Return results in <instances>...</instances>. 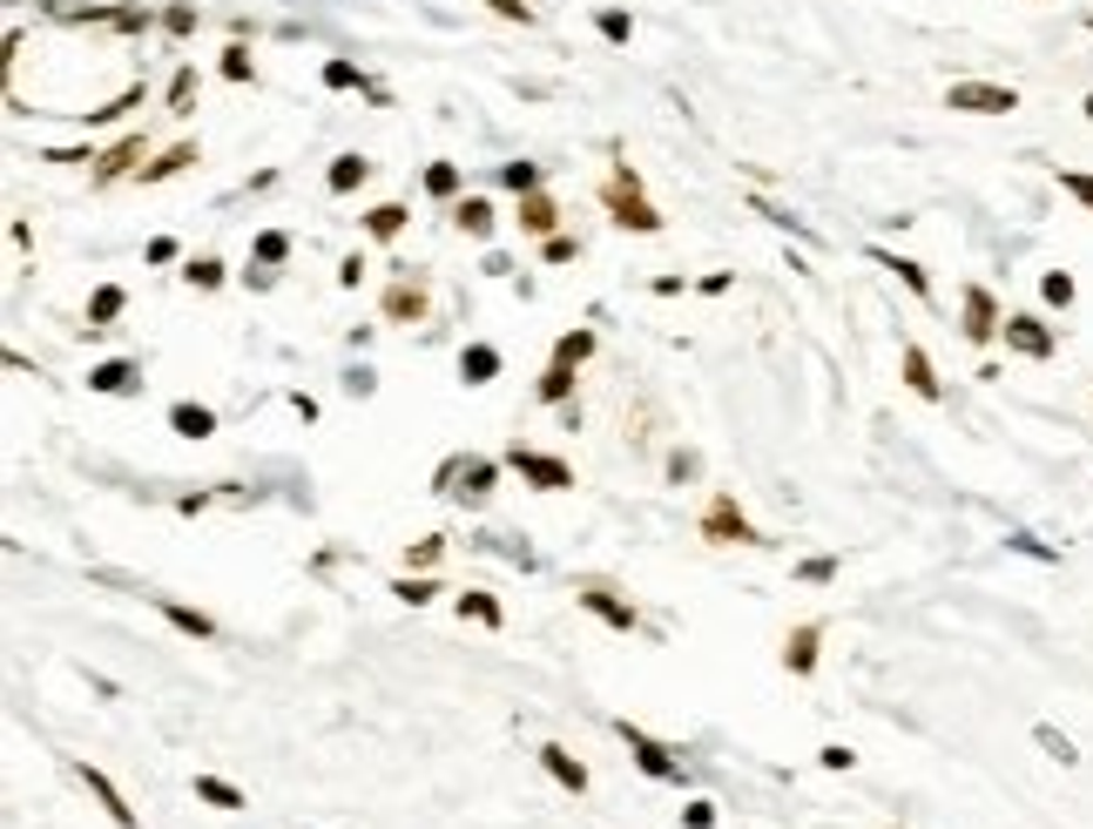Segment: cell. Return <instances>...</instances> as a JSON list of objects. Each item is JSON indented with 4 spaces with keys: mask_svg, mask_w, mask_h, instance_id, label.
Returning a JSON list of instances; mask_svg holds the SVG:
<instances>
[{
    "mask_svg": "<svg viewBox=\"0 0 1093 829\" xmlns=\"http://www.w3.org/2000/svg\"><path fill=\"white\" fill-rule=\"evenodd\" d=\"M1086 27H1093V14H1086Z\"/></svg>",
    "mask_w": 1093,
    "mask_h": 829,
    "instance_id": "60",
    "label": "cell"
},
{
    "mask_svg": "<svg viewBox=\"0 0 1093 829\" xmlns=\"http://www.w3.org/2000/svg\"><path fill=\"white\" fill-rule=\"evenodd\" d=\"M514 223H520V236H554V229H561V203H554L546 189H533V196H520Z\"/></svg>",
    "mask_w": 1093,
    "mask_h": 829,
    "instance_id": "21",
    "label": "cell"
},
{
    "mask_svg": "<svg viewBox=\"0 0 1093 829\" xmlns=\"http://www.w3.org/2000/svg\"><path fill=\"white\" fill-rule=\"evenodd\" d=\"M574 607H588L601 627H614V635H642V607L621 594V587H608V580H580L574 587Z\"/></svg>",
    "mask_w": 1093,
    "mask_h": 829,
    "instance_id": "5",
    "label": "cell"
},
{
    "mask_svg": "<svg viewBox=\"0 0 1093 829\" xmlns=\"http://www.w3.org/2000/svg\"><path fill=\"white\" fill-rule=\"evenodd\" d=\"M74 775H82V789H89V796L108 809V822H115V829H136V809H129V796H122V789H115V782H108L95 762H74Z\"/></svg>",
    "mask_w": 1093,
    "mask_h": 829,
    "instance_id": "16",
    "label": "cell"
},
{
    "mask_svg": "<svg viewBox=\"0 0 1093 829\" xmlns=\"http://www.w3.org/2000/svg\"><path fill=\"white\" fill-rule=\"evenodd\" d=\"M865 257H871L878 270H891V276H897V284H905V291H912L918 304H931V276H925V263H912V257H897V250H884V244H871Z\"/></svg>",
    "mask_w": 1093,
    "mask_h": 829,
    "instance_id": "19",
    "label": "cell"
},
{
    "mask_svg": "<svg viewBox=\"0 0 1093 829\" xmlns=\"http://www.w3.org/2000/svg\"><path fill=\"white\" fill-rule=\"evenodd\" d=\"M1033 742H1039V748H1046V756L1060 762V769H1073V762H1080V748H1073L1060 729H1053V722H1039V729H1033Z\"/></svg>",
    "mask_w": 1093,
    "mask_h": 829,
    "instance_id": "43",
    "label": "cell"
},
{
    "mask_svg": "<svg viewBox=\"0 0 1093 829\" xmlns=\"http://www.w3.org/2000/svg\"><path fill=\"white\" fill-rule=\"evenodd\" d=\"M500 189L533 196V189H546V169H540V163H500Z\"/></svg>",
    "mask_w": 1093,
    "mask_h": 829,
    "instance_id": "40",
    "label": "cell"
},
{
    "mask_svg": "<svg viewBox=\"0 0 1093 829\" xmlns=\"http://www.w3.org/2000/svg\"><path fill=\"white\" fill-rule=\"evenodd\" d=\"M682 822H689V829H716V803H709V796H695V803L682 809Z\"/></svg>",
    "mask_w": 1093,
    "mask_h": 829,
    "instance_id": "51",
    "label": "cell"
},
{
    "mask_svg": "<svg viewBox=\"0 0 1093 829\" xmlns=\"http://www.w3.org/2000/svg\"><path fill=\"white\" fill-rule=\"evenodd\" d=\"M816 762H824V769H850V762H857V748H844V742H824V748H816Z\"/></svg>",
    "mask_w": 1093,
    "mask_h": 829,
    "instance_id": "53",
    "label": "cell"
},
{
    "mask_svg": "<svg viewBox=\"0 0 1093 829\" xmlns=\"http://www.w3.org/2000/svg\"><path fill=\"white\" fill-rule=\"evenodd\" d=\"M797 580H810V587H831V580H837V553H810V560L797 567Z\"/></svg>",
    "mask_w": 1093,
    "mask_h": 829,
    "instance_id": "47",
    "label": "cell"
},
{
    "mask_svg": "<svg viewBox=\"0 0 1093 829\" xmlns=\"http://www.w3.org/2000/svg\"><path fill=\"white\" fill-rule=\"evenodd\" d=\"M945 108H959V115H1012L1020 108V88H1006V82H952Z\"/></svg>",
    "mask_w": 1093,
    "mask_h": 829,
    "instance_id": "10",
    "label": "cell"
},
{
    "mask_svg": "<svg viewBox=\"0 0 1093 829\" xmlns=\"http://www.w3.org/2000/svg\"><path fill=\"white\" fill-rule=\"evenodd\" d=\"M480 8H486V14H500V21H520V27H533V21H540L533 0H480Z\"/></svg>",
    "mask_w": 1093,
    "mask_h": 829,
    "instance_id": "46",
    "label": "cell"
},
{
    "mask_svg": "<svg viewBox=\"0 0 1093 829\" xmlns=\"http://www.w3.org/2000/svg\"><path fill=\"white\" fill-rule=\"evenodd\" d=\"M359 223H365V236H372V244H399V236H406V223H412V210H406V203H372Z\"/></svg>",
    "mask_w": 1093,
    "mask_h": 829,
    "instance_id": "25",
    "label": "cell"
},
{
    "mask_svg": "<svg viewBox=\"0 0 1093 829\" xmlns=\"http://www.w3.org/2000/svg\"><path fill=\"white\" fill-rule=\"evenodd\" d=\"M453 229L473 236V244H486V236L500 229V210L486 203V196H459V203H453Z\"/></svg>",
    "mask_w": 1093,
    "mask_h": 829,
    "instance_id": "20",
    "label": "cell"
},
{
    "mask_svg": "<svg viewBox=\"0 0 1093 829\" xmlns=\"http://www.w3.org/2000/svg\"><path fill=\"white\" fill-rule=\"evenodd\" d=\"M42 163H61V169H74V163H95V149H42Z\"/></svg>",
    "mask_w": 1093,
    "mask_h": 829,
    "instance_id": "54",
    "label": "cell"
},
{
    "mask_svg": "<svg viewBox=\"0 0 1093 829\" xmlns=\"http://www.w3.org/2000/svg\"><path fill=\"white\" fill-rule=\"evenodd\" d=\"M695 291H702V297H722V291H729V270H709V276H702Z\"/></svg>",
    "mask_w": 1093,
    "mask_h": 829,
    "instance_id": "58",
    "label": "cell"
},
{
    "mask_svg": "<svg viewBox=\"0 0 1093 829\" xmlns=\"http://www.w3.org/2000/svg\"><path fill=\"white\" fill-rule=\"evenodd\" d=\"M216 74H223V82H257V55H250V42H244V34H237V42H230L223 48V61H216Z\"/></svg>",
    "mask_w": 1093,
    "mask_h": 829,
    "instance_id": "32",
    "label": "cell"
},
{
    "mask_svg": "<svg viewBox=\"0 0 1093 829\" xmlns=\"http://www.w3.org/2000/svg\"><path fill=\"white\" fill-rule=\"evenodd\" d=\"M142 102H149V82H129V88L115 95L108 108H82V122H89V129H108V122H122V115H129V108H142Z\"/></svg>",
    "mask_w": 1093,
    "mask_h": 829,
    "instance_id": "29",
    "label": "cell"
},
{
    "mask_svg": "<svg viewBox=\"0 0 1093 829\" xmlns=\"http://www.w3.org/2000/svg\"><path fill=\"white\" fill-rule=\"evenodd\" d=\"M506 472H520L533 493H574V465L540 446H506Z\"/></svg>",
    "mask_w": 1093,
    "mask_h": 829,
    "instance_id": "6",
    "label": "cell"
},
{
    "mask_svg": "<svg viewBox=\"0 0 1093 829\" xmlns=\"http://www.w3.org/2000/svg\"><path fill=\"white\" fill-rule=\"evenodd\" d=\"M533 756H540V769H546V775H554V782L567 789V796H588V762H580V756H567V748H561V742H540V748H533Z\"/></svg>",
    "mask_w": 1093,
    "mask_h": 829,
    "instance_id": "17",
    "label": "cell"
},
{
    "mask_svg": "<svg viewBox=\"0 0 1093 829\" xmlns=\"http://www.w3.org/2000/svg\"><path fill=\"white\" fill-rule=\"evenodd\" d=\"M325 88H331V95L365 88V95H378V102H385V88H372V82H365V68H359V61H344V55H331V61H325Z\"/></svg>",
    "mask_w": 1093,
    "mask_h": 829,
    "instance_id": "31",
    "label": "cell"
},
{
    "mask_svg": "<svg viewBox=\"0 0 1093 829\" xmlns=\"http://www.w3.org/2000/svg\"><path fill=\"white\" fill-rule=\"evenodd\" d=\"M365 182H372V155H359V149L331 155V169H325V189H331V196H351V189H365Z\"/></svg>",
    "mask_w": 1093,
    "mask_h": 829,
    "instance_id": "23",
    "label": "cell"
},
{
    "mask_svg": "<svg viewBox=\"0 0 1093 829\" xmlns=\"http://www.w3.org/2000/svg\"><path fill=\"white\" fill-rule=\"evenodd\" d=\"M695 540H709V546H776L763 526H750V512L736 506L729 486H716L709 499H702V512H695Z\"/></svg>",
    "mask_w": 1093,
    "mask_h": 829,
    "instance_id": "2",
    "label": "cell"
},
{
    "mask_svg": "<svg viewBox=\"0 0 1093 829\" xmlns=\"http://www.w3.org/2000/svg\"><path fill=\"white\" fill-rule=\"evenodd\" d=\"M142 163H149V135H142V129H129L122 142H108V149L95 155V169H89V176H95V189H108V182H122V176H136Z\"/></svg>",
    "mask_w": 1093,
    "mask_h": 829,
    "instance_id": "11",
    "label": "cell"
},
{
    "mask_svg": "<svg viewBox=\"0 0 1093 829\" xmlns=\"http://www.w3.org/2000/svg\"><path fill=\"white\" fill-rule=\"evenodd\" d=\"M189 789H197V803H210V809H250V803H244V789H237V782H223V775H210V769L189 782Z\"/></svg>",
    "mask_w": 1093,
    "mask_h": 829,
    "instance_id": "30",
    "label": "cell"
},
{
    "mask_svg": "<svg viewBox=\"0 0 1093 829\" xmlns=\"http://www.w3.org/2000/svg\"><path fill=\"white\" fill-rule=\"evenodd\" d=\"M1080 108H1086V122H1093V95H1086V102H1080Z\"/></svg>",
    "mask_w": 1093,
    "mask_h": 829,
    "instance_id": "59",
    "label": "cell"
},
{
    "mask_svg": "<svg viewBox=\"0 0 1093 829\" xmlns=\"http://www.w3.org/2000/svg\"><path fill=\"white\" fill-rule=\"evenodd\" d=\"M1006 546H1012V553H1026V560H1060V553H1053L1046 540H1033V533H1012Z\"/></svg>",
    "mask_w": 1093,
    "mask_h": 829,
    "instance_id": "50",
    "label": "cell"
},
{
    "mask_svg": "<svg viewBox=\"0 0 1093 829\" xmlns=\"http://www.w3.org/2000/svg\"><path fill=\"white\" fill-rule=\"evenodd\" d=\"M614 735L628 742V756H635V769L648 775V782H682V748H669V742H655L642 722H614Z\"/></svg>",
    "mask_w": 1093,
    "mask_h": 829,
    "instance_id": "8",
    "label": "cell"
},
{
    "mask_svg": "<svg viewBox=\"0 0 1093 829\" xmlns=\"http://www.w3.org/2000/svg\"><path fill=\"white\" fill-rule=\"evenodd\" d=\"M601 210H608L614 229H635V236H661V229H669V216L648 203V189H642V169H635V163H614V169H608V182H601Z\"/></svg>",
    "mask_w": 1093,
    "mask_h": 829,
    "instance_id": "1",
    "label": "cell"
},
{
    "mask_svg": "<svg viewBox=\"0 0 1093 829\" xmlns=\"http://www.w3.org/2000/svg\"><path fill=\"white\" fill-rule=\"evenodd\" d=\"M459 163H425V196H433V203H459Z\"/></svg>",
    "mask_w": 1093,
    "mask_h": 829,
    "instance_id": "37",
    "label": "cell"
},
{
    "mask_svg": "<svg viewBox=\"0 0 1093 829\" xmlns=\"http://www.w3.org/2000/svg\"><path fill=\"white\" fill-rule=\"evenodd\" d=\"M574 257H580V236H567V229L540 236V263H574Z\"/></svg>",
    "mask_w": 1093,
    "mask_h": 829,
    "instance_id": "45",
    "label": "cell"
},
{
    "mask_svg": "<svg viewBox=\"0 0 1093 829\" xmlns=\"http://www.w3.org/2000/svg\"><path fill=\"white\" fill-rule=\"evenodd\" d=\"M149 607L163 614L176 635H189V641H216V620H210L203 607H183V601H169V594H149Z\"/></svg>",
    "mask_w": 1093,
    "mask_h": 829,
    "instance_id": "18",
    "label": "cell"
},
{
    "mask_svg": "<svg viewBox=\"0 0 1093 829\" xmlns=\"http://www.w3.org/2000/svg\"><path fill=\"white\" fill-rule=\"evenodd\" d=\"M183 284L189 291H223L230 270H223V257H183Z\"/></svg>",
    "mask_w": 1093,
    "mask_h": 829,
    "instance_id": "33",
    "label": "cell"
},
{
    "mask_svg": "<svg viewBox=\"0 0 1093 829\" xmlns=\"http://www.w3.org/2000/svg\"><path fill=\"white\" fill-rule=\"evenodd\" d=\"M149 263H176L183 257V244H176V236H149V250H142Z\"/></svg>",
    "mask_w": 1093,
    "mask_h": 829,
    "instance_id": "52",
    "label": "cell"
},
{
    "mask_svg": "<svg viewBox=\"0 0 1093 829\" xmlns=\"http://www.w3.org/2000/svg\"><path fill=\"white\" fill-rule=\"evenodd\" d=\"M959 331H965V344H972V351L999 344V331H1006V310H999V297H992L986 284H965V291H959Z\"/></svg>",
    "mask_w": 1093,
    "mask_h": 829,
    "instance_id": "7",
    "label": "cell"
},
{
    "mask_svg": "<svg viewBox=\"0 0 1093 829\" xmlns=\"http://www.w3.org/2000/svg\"><path fill=\"white\" fill-rule=\"evenodd\" d=\"M122 310H129V291H122V284H102V291L89 297V310H82V324H89V331H108Z\"/></svg>",
    "mask_w": 1093,
    "mask_h": 829,
    "instance_id": "26",
    "label": "cell"
},
{
    "mask_svg": "<svg viewBox=\"0 0 1093 829\" xmlns=\"http://www.w3.org/2000/svg\"><path fill=\"white\" fill-rule=\"evenodd\" d=\"M169 115H176V122H183V115H197V61H183L169 74Z\"/></svg>",
    "mask_w": 1093,
    "mask_h": 829,
    "instance_id": "36",
    "label": "cell"
},
{
    "mask_svg": "<svg viewBox=\"0 0 1093 829\" xmlns=\"http://www.w3.org/2000/svg\"><path fill=\"white\" fill-rule=\"evenodd\" d=\"M459 378L466 384H493L500 378V344H466L459 351Z\"/></svg>",
    "mask_w": 1093,
    "mask_h": 829,
    "instance_id": "28",
    "label": "cell"
},
{
    "mask_svg": "<svg viewBox=\"0 0 1093 829\" xmlns=\"http://www.w3.org/2000/svg\"><path fill=\"white\" fill-rule=\"evenodd\" d=\"M446 560V533H425V540H412V553H406V573H433Z\"/></svg>",
    "mask_w": 1093,
    "mask_h": 829,
    "instance_id": "41",
    "label": "cell"
},
{
    "mask_svg": "<svg viewBox=\"0 0 1093 829\" xmlns=\"http://www.w3.org/2000/svg\"><path fill=\"white\" fill-rule=\"evenodd\" d=\"M905 384H912V399H925V405L945 399V378H939V365H931V351L918 337H905Z\"/></svg>",
    "mask_w": 1093,
    "mask_h": 829,
    "instance_id": "15",
    "label": "cell"
},
{
    "mask_svg": "<svg viewBox=\"0 0 1093 829\" xmlns=\"http://www.w3.org/2000/svg\"><path fill=\"white\" fill-rule=\"evenodd\" d=\"M595 351H601V337L580 324V331H561V337H554V358H546V365H574V371H580V365L595 358Z\"/></svg>",
    "mask_w": 1093,
    "mask_h": 829,
    "instance_id": "27",
    "label": "cell"
},
{
    "mask_svg": "<svg viewBox=\"0 0 1093 829\" xmlns=\"http://www.w3.org/2000/svg\"><path fill=\"white\" fill-rule=\"evenodd\" d=\"M999 337H1006V351H1020V358H1033V365H1046L1053 351H1060V337H1053V324L1039 318V310H1012Z\"/></svg>",
    "mask_w": 1093,
    "mask_h": 829,
    "instance_id": "9",
    "label": "cell"
},
{
    "mask_svg": "<svg viewBox=\"0 0 1093 829\" xmlns=\"http://www.w3.org/2000/svg\"><path fill=\"white\" fill-rule=\"evenodd\" d=\"M189 163H203V142H189V135H183V142H169V149H155V155H149V163L136 169V182H142V189H155V182H169V176H183Z\"/></svg>",
    "mask_w": 1093,
    "mask_h": 829,
    "instance_id": "14",
    "label": "cell"
},
{
    "mask_svg": "<svg viewBox=\"0 0 1093 829\" xmlns=\"http://www.w3.org/2000/svg\"><path fill=\"white\" fill-rule=\"evenodd\" d=\"M480 270H486V276H514V257H506V250H486Z\"/></svg>",
    "mask_w": 1093,
    "mask_h": 829,
    "instance_id": "57",
    "label": "cell"
},
{
    "mask_svg": "<svg viewBox=\"0 0 1093 829\" xmlns=\"http://www.w3.org/2000/svg\"><path fill=\"white\" fill-rule=\"evenodd\" d=\"M197 0H163V34L169 42H189V34H197Z\"/></svg>",
    "mask_w": 1093,
    "mask_h": 829,
    "instance_id": "38",
    "label": "cell"
},
{
    "mask_svg": "<svg viewBox=\"0 0 1093 829\" xmlns=\"http://www.w3.org/2000/svg\"><path fill=\"white\" fill-rule=\"evenodd\" d=\"M540 405H574V365H546L540 384H533Z\"/></svg>",
    "mask_w": 1093,
    "mask_h": 829,
    "instance_id": "34",
    "label": "cell"
},
{
    "mask_svg": "<svg viewBox=\"0 0 1093 829\" xmlns=\"http://www.w3.org/2000/svg\"><path fill=\"white\" fill-rule=\"evenodd\" d=\"M169 431H176V439H197V446H203L210 431H216V412L197 405V399H176V405H169Z\"/></svg>",
    "mask_w": 1093,
    "mask_h": 829,
    "instance_id": "24",
    "label": "cell"
},
{
    "mask_svg": "<svg viewBox=\"0 0 1093 829\" xmlns=\"http://www.w3.org/2000/svg\"><path fill=\"white\" fill-rule=\"evenodd\" d=\"M108 27H122V34H149V8L122 0V8H108Z\"/></svg>",
    "mask_w": 1093,
    "mask_h": 829,
    "instance_id": "49",
    "label": "cell"
},
{
    "mask_svg": "<svg viewBox=\"0 0 1093 829\" xmlns=\"http://www.w3.org/2000/svg\"><path fill=\"white\" fill-rule=\"evenodd\" d=\"M695 472H702V459L695 452H669V479L682 486V479H695Z\"/></svg>",
    "mask_w": 1093,
    "mask_h": 829,
    "instance_id": "56",
    "label": "cell"
},
{
    "mask_svg": "<svg viewBox=\"0 0 1093 829\" xmlns=\"http://www.w3.org/2000/svg\"><path fill=\"white\" fill-rule=\"evenodd\" d=\"M392 594H399L406 607H425V601H439L446 587H439L433 573H399V580H392Z\"/></svg>",
    "mask_w": 1093,
    "mask_h": 829,
    "instance_id": "39",
    "label": "cell"
},
{
    "mask_svg": "<svg viewBox=\"0 0 1093 829\" xmlns=\"http://www.w3.org/2000/svg\"><path fill=\"white\" fill-rule=\"evenodd\" d=\"M824 635H831V620H797L790 635H784V667H790L797 682L816 675V661H824Z\"/></svg>",
    "mask_w": 1093,
    "mask_h": 829,
    "instance_id": "12",
    "label": "cell"
},
{
    "mask_svg": "<svg viewBox=\"0 0 1093 829\" xmlns=\"http://www.w3.org/2000/svg\"><path fill=\"white\" fill-rule=\"evenodd\" d=\"M1060 189H1067L1073 203H1080V210L1093 216V169H1060Z\"/></svg>",
    "mask_w": 1093,
    "mask_h": 829,
    "instance_id": "48",
    "label": "cell"
},
{
    "mask_svg": "<svg viewBox=\"0 0 1093 829\" xmlns=\"http://www.w3.org/2000/svg\"><path fill=\"white\" fill-rule=\"evenodd\" d=\"M89 391H95V399H129V391H142V358H102V365H89Z\"/></svg>",
    "mask_w": 1093,
    "mask_h": 829,
    "instance_id": "13",
    "label": "cell"
},
{
    "mask_svg": "<svg viewBox=\"0 0 1093 829\" xmlns=\"http://www.w3.org/2000/svg\"><path fill=\"white\" fill-rule=\"evenodd\" d=\"M338 284H344V291H359V284H365V257H359V250L338 263Z\"/></svg>",
    "mask_w": 1093,
    "mask_h": 829,
    "instance_id": "55",
    "label": "cell"
},
{
    "mask_svg": "<svg viewBox=\"0 0 1093 829\" xmlns=\"http://www.w3.org/2000/svg\"><path fill=\"white\" fill-rule=\"evenodd\" d=\"M378 318L385 324H425V318H433V276H425V270H399L392 284H385V297H378Z\"/></svg>",
    "mask_w": 1093,
    "mask_h": 829,
    "instance_id": "4",
    "label": "cell"
},
{
    "mask_svg": "<svg viewBox=\"0 0 1093 829\" xmlns=\"http://www.w3.org/2000/svg\"><path fill=\"white\" fill-rule=\"evenodd\" d=\"M595 27H601V42H614V48H628V42H635V14H628V8H601Z\"/></svg>",
    "mask_w": 1093,
    "mask_h": 829,
    "instance_id": "42",
    "label": "cell"
},
{
    "mask_svg": "<svg viewBox=\"0 0 1093 829\" xmlns=\"http://www.w3.org/2000/svg\"><path fill=\"white\" fill-rule=\"evenodd\" d=\"M453 607H459V620L486 627V635H500V627H506V607H500V594H486V587H466V594H453Z\"/></svg>",
    "mask_w": 1093,
    "mask_h": 829,
    "instance_id": "22",
    "label": "cell"
},
{
    "mask_svg": "<svg viewBox=\"0 0 1093 829\" xmlns=\"http://www.w3.org/2000/svg\"><path fill=\"white\" fill-rule=\"evenodd\" d=\"M250 263H257V270H284V263H291V236H284V229H257Z\"/></svg>",
    "mask_w": 1093,
    "mask_h": 829,
    "instance_id": "35",
    "label": "cell"
},
{
    "mask_svg": "<svg viewBox=\"0 0 1093 829\" xmlns=\"http://www.w3.org/2000/svg\"><path fill=\"white\" fill-rule=\"evenodd\" d=\"M1039 297H1046L1053 310H1067V304L1080 297V284H1073V276H1067V270H1046V276H1039Z\"/></svg>",
    "mask_w": 1093,
    "mask_h": 829,
    "instance_id": "44",
    "label": "cell"
},
{
    "mask_svg": "<svg viewBox=\"0 0 1093 829\" xmlns=\"http://www.w3.org/2000/svg\"><path fill=\"white\" fill-rule=\"evenodd\" d=\"M500 472H506V459H486V452H453V459L433 472V493L466 499V506H486V499H493V486H500Z\"/></svg>",
    "mask_w": 1093,
    "mask_h": 829,
    "instance_id": "3",
    "label": "cell"
}]
</instances>
